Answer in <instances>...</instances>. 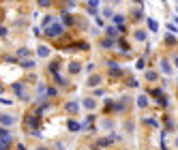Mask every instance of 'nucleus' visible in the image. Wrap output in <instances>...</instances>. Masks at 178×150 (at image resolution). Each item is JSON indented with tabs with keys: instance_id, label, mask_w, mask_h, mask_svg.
<instances>
[{
	"instance_id": "f257e3e1",
	"label": "nucleus",
	"mask_w": 178,
	"mask_h": 150,
	"mask_svg": "<svg viewBox=\"0 0 178 150\" xmlns=\"http://www.w3.org/2000/svg\"><path fill=\"white\" fill-rule=\"evenodd\" d=\"M62 32V26H58V24H54V26H49V28L45 30V34L47 37H58V34Z\"/></svg>"
},
{
	"instance_id": "f03ea898",
	"label": "nucleus",
	"mask_w": 178,
	"mask_h": 150,
	"mask_svg": "<svg viewBox=\"0 0 178 150\" xmlns=\"http://www.w3.org/2000/svg\"><path fill=\"white\" fill-rule=\"evenodd\" d=\"M2 142H0V150H7V146L11 144V133H7V131H2Z\"/></svg>"
},
{
	"instance_id": "7ed1b4c3",
	"label": "nucleus",
	"mask_w": 178,
	"mask_h": 150,
	"mask_svg": "<svg viewBox=\"0 0 178 150\" xmlns=\"http://www.w3.org/2000/svg\"><path fill=\"white\" fill-rule=\"evenodd\" d=\"M0 122H2V125H7V127H11L15 120H13V116H0Z\"/></svg>"
},
{
	"instance_id": "20e7f679",
	"label": "nucleus",
	"mask_w": 178,
	"mask_h": 150,
	"mask_svg": "<svg viewBox=\"0 0 178 150\" xmlns=\"http://www.w3.org/2000/svg\"><path fill=\"white\" fill-rule=\"evenodd\" d=\"M47 54H49V49H47L45 45H41V47H39V56H43V58H45Z\"/></svg>"
},
{
	"instance_id": "39448f33",
	"label": "nucleus",
	"mask_w": 178,
	"mask_h": 150,
	"mask_svg": "<svg viewBox=\"0 0 178 150\" xmlns=\"http://www.w3.org/2000/svg\"><path fill=\"white\" fill-rule=\"evenodd\" d=\"M15 92L20 94V96H26V92H24V88H22V84H15Z\"/></svg>"
},
{
	"instance_id": "423d86ee",
	"label": "nucleus",
	"mask_w": 178,
	"mask_h": 150,
	"mask_svg": "<svg viewBox=\"0 0 178 150\" xmlns=\"http://www.w3.org/2000/svg\"><path fill=\"white\" fill-rule=\"evenodd\" d=\"M67 109L73 114V112H77V105H75V103H69V105H67Z\"/></svg>"
},
{
	"instance_id": "0eeeda50",
	"label": "nucleus",
	"mask_w": 178,
	"mask_h": 150,
	"mask_svg": "<svg viewBox=\"0 0 178 150\" xmlns=\"http://www.w3.org/2000/svg\"><path fill=\"white\" fill-rule=\"evenodd\" d=\"M108 34H110V37H116L118 32H116V28H114V26H112V28H108Z\"/></svg>"
},
{
	"instance_id": "6e6552de",
	"label": "nucleus",
	"mask_w": 178,
	"mask_h": 150,
	"mask_svg": "<svg viewBox=\"0 0 178 150\" xmlns=\"http://www.w3.org/2000/svg\"><path fill=\"white\" fill-rule=\"evenodd\" d=\"M24 67H26V69H32V67H34V62H30V60H26V62H24Z\"/></svg>"
}]
</instances>
